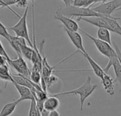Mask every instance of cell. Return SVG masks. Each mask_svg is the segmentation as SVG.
Returning <instances> with one entry per match:
<instances>
[{"label":"cell","instance_id":"cell-14","mask_svg":"<svg viewBox=\"0 0 121 116\" xmlns=\"http://www.w3.org/2000/svg\"><path fill=\"white\" fill-rule=\"evenodd\" d=\"M101 81L106 93L110 96H113L116 93L115 86H114L115 81L113 80L111 76H110L108 73H106L104 76V77L101 79Z\"/></svg>","mask_w":121,"mask_h":116},{"label":"cell","instance_id":"cell-3","mask_svg":"<svg viewBox=\"0 0 121 116\" xmlns=\"http://www.w3.org/2000/svg\"><path fill=\"white\" fill-rule=\"evenodd\" d=\"M28 9H29V6L25 9L23 14L21 16V18L19 19V21L14 26L7 28V29L13 31L16 34V36L21 37L24 39L26 41V42L28 44L29 46L33 48V43L31 42L30 39L28 26H27V16H28Z\"/></svg>","mask_w":121,"mask_h":116},{"label":"cell","instance_id":"cell-36","mask_svg":"<svg viewBox=\"0 0 121 116\" xmlns=\"http://www.w3.org/2000/svg\"><path fill=\"white\" fill-rule=\"evenodd\" d=\"M16 1H17V0H16Z\"/></svg>","mask_w":121,"mask_h":116},{"label":"cell","instance_id":"cell-24","mask_svg":"<svg viewBox=\"0 0 121 116\" xmlns=\"http://www.w3.org/2000/svg\"><path fill=\"white\" fill-rule=\"evenodd\" d=\"M28 0H17L16 6L18 8H26L28 6Z\"/></svg>","mask_w":121,"mask_h":116},{"label":"cell","instance_id":"cell-21","mask_svg":"<svg viewBox=\"0 0 121 116\" xmlns=\"http://www.w3.org/2000/svg\"><path fill=\"white\" fill-rule=\"evenodd\" d=\"M41 78H42L41 72L33 71V70L30 71V75L29 79L30 80L31 82H33V83L40 85V81H41Z\"/></svg>","mask_w":121,"mask_h":116},{"label":"cell","instance_id":"cell-35","mask_svg":"<svg viewBox=\"0 0 121 116\" xmlns=\"http://www.w3.org/2000/svg\"><path fill=\"white\" fill-rule=\"evenodd\" d=\"M1 92H2V91H1V89H0V93H1Z\"/></svg>","mask_w":121,"mask_h":116},{"label":"cell","instance_id":"cell-23","mask_svg":"<svg viewBox=\"0 0 121 116\" xmlns=\"http://www.w3.org/2000/svg\"><path fill=\"white\" fill-rule=\"evenodd\" d=\"M0 36H1L2 37L5 38L7 41L10 38V34L8 32V29L7 28H6L1 22H0Z\"/></svg>","mask_w":121,"mask_h":116},{"label":"cell","instance_id":"cell-27","mask_svg":"<svg viewBox=\"0 0 121 116\" xmlns=\"http://www.w3.org/2000/svg\"><path fill=\"white\" fill-rule=\"evenodd\" d=\"M6 64H8L7 59L4 56L0 55V66H4V65H6Z\"/></svg>","mask_w":121,"mask_h":116},{"label":"cell","instance_id":"cell-26","mask_svg":"<svg viewBox=\"0 0 121 116\" xmlns=\"http://www.w3.org/2000/svg\"><path fill=\"white\" fill-rule=\"evenodd\" d=\"M0 55L4 56V57L7 59V61H8L9 59H10V57H9V55L7 54L6 50L4 49V46H3V45H2L1 41H0Z\"/></svg>","mask_w":121,"mask_h":116},{"label":"cell","instance_id":"cell-4","mask_svg":"<svg viewBox=\"0 0 121 116\" xmlns=\"http://www.w3.org/2000/svg\"><path fill=\"white\" fill-rule=\"evenodd\" d=\"M81 32H82L86 37H88L89 39H91L94 45L96 46L97 50L104 56L107 57L108 59L113 58V57H115L116 56V51L115 49L113 48V47H112V45L101 40V39H96L94 38V36H92L91 35L89 34L87 32H86L85 31L79 28V29Z\"/></svg>","mask_w":121,"mask_h":116},{"label":"cell","instance_id":"cell-10","mask_svg":"<svg viewBox=\"0 0 121 116\" xmlns=\"http://www.w3.org/2000/svg\"><path fill=\"white\" fill-rule=\"evenodd\" d=\"M84 21L87 23H89L94 26H96L99 28H105L111 31L110 26H108L107 21H106L104 16H91V17H80L77 19V21Z\"/></svg>","mask_w":121,"mask_h":116},{"label":"cell","instance_id":"cell-5","mask_svg":"<svg viewBox=\"0 0 121 116\" xmlns=\"http://www.w3.org/2000/svg\"><path fill=\"white\" fill-rule=\"evenodd\" d=\"M120 7H121V0H111L101 4L100 5L92 8V9L106 17L115 18L114 16H112L111 14Z\"/></svg>","mask_w":121,"mask_h":116},{"label":"cell","instance_id":"cell-6","mask_svg":"<svg viewBox=\"0 0 121 116\" xmlns=\"http://www.w3.org/2000/svg\"><path fill=\"white\" fill-rule=\"evenodd\" d=\"M7 63L9 66H11L17 72L18 74H20L28 78H30V71L21 55H18V57L16 58L9 59Z\"/></svg>","mask_w":121,"mask_h":116},{"label":"cell","instance_id":"cell-19","mask_svg":"<svg viewBox=\"0 0 121 116\" xmlns=\"http://www.w3.org/2000/svg\"><path fill=\"white\" fill-rule=\"evenodd\" d=\"M8 41L10 44V45L12 47V48L16 51V53L18 55H21V48H20V40H19V37L10 36V38L8 40Z\"/></svg>","mask_w":121,"mask_h":116},{"label":"cell","instance_id":"cell-25","mask_svg":"<svg viewBox=\"0 0 121 116\" xmlns=\"http://www.w3.org/2000/svg\"><path fill=\"white\" fill-rule=\"evenodd\" d=\"M113 48H114V49H115V51H116V55H117V58H118V61H119V63H120V64H121V49H120L119 46H118V44H117L115 41H113Z\"/></svg>","mask_w":121,"mask_h":116},{"label":"cell","instance_id":"cell-13","mask_svg":"<svg viewBox=\"0 0 121 116\" xmlns=\"http://www.w3.org/2000/svg\"><path fill=\"white\" fill-rule=\"evenodd\" d=\"M83 56L85 57V58L87 60V61L89 62V65L91 66V70L94 71V74L98 77V78H99L100 79H101L103 77H104V76L106 74V73H106L105 71H104V70L89 56V54L86 52V53H84V54H83Z\"/></svg>","mask_w":121,"mask_h":116},{"label":"cell","instance_id":"cell-8","mask_svg":"<svg viewBox=\"0 0 121 116\" xmlns=\"http://www.w3.org/2000/svg\"><path fill=\"white\" fill-rule=\"evenodd\" d=\"M64 30L67 33V36H69V38L70 41H72V43L73 44V45L77 48V51L81 52L82 55L86 53V51L84 47L83 40H82V37L81 34H79L78 31H72L67 30L65 28H64Z\"/></svg>","mask_w":121,"mask_h":116},{"label":"cell","instance_id":"cell-2","mask_svg":"<svg viewBox=\"0 0 121 116\" xmlns=\"http://www.w3.org/2000/svg\"><path fill=\"white\" fill-rule=\"evenodd\" d=\"M57 11L66 16L67 17L77 16L80 17H91V16H104L101 14H99L94 11L91 7H78L73 5L67 6H61L59 8Z\"/></svg>","mask_w":121,"mask_h":116},{"label":"cell","instance_id":"cell-20","mask_svg":"<svg viewBox=\"0 0 121 116\" xmlns=\"http://www.w3.org/2000/svg\"><path fill=\"white\" fill-rule=\"evenodd\" d=\"M28 116H42L40 111H39L36 105L35 100H33L30 101V106Z\"/></svg>","mask_w":121,"mask_h":116},{"label":"cell","instance_id":"cell-32","mask_svg":"<svg viewBox=\"0 0 121 116\" xmlns=\"http://www.w3.org/2000/svg\"><path fill=\"white\" fill-rule=\"evenodd\" d=\"M28 1H30L31 4H34V1H35V0H28Z\"/></svg>","mask_w":121,"mask_h":116},{"label":"cell","instance_id":"cell-22","mask_svg":"<svg viewBox=\"0 0 121 116\" xmlns=\"http://www.w3.org/2000/svg\"><path fill=\"white\" fill-rule=\"evenodd\" d=\"M59 78H57V76H55V75H51L46 81H45V83H46V86H47V89H48L50 86H52L53 84L56 83L58 81Z\"/></svg>","mask_w":121,"mask_h":116},{"label":"cell","instance_id":"cell-1","mask_svg":"<svg viewBox=\"0 0 121 116\" xmlns=\"http://www.w3.org/2000/svg\"><path fill=\"white\" fill-rule=\"evenodd\" d=\"M98 88L97 84H92L91 83V78L88 76L85 82L79 88L56 94H52V96L58 97L62 96H67V95H73V96H79V101H80V111H82L84 109V104L86 98L91 96V94L95 91V90Z\"/></svg>","mask_w":121,"mask_h":116},{"label":"cell","instance_id":"cell-18","mask_svg":"<svg viewBox=\"0 0 121 116\" xmlns=\"http://www.w3.org/2000/svg\"><path fill=\"white\" fill-rule=\"evenodd\" d=\"M18 103L15 100L13 102L6 103L4 106L1 111H0V116H9L14 112Z\"/></svg>","mask_w":121,"mask_h":116},{"label":"cell","instance_id":"cell-12","mask_svg":"<svg viewBox=\"0 0 121 116\" xmlns=\"http://www.w3.org/2000/svg\"><path fill=\"white\" fill-rule=\"evenodd\" d=\"M60 106V102L57 98V97L50 95L48 96V97L45 101L43 108L45 111L49 113L50 111L57 110Z\"/></svg>","mask_w":121,"mask_h":116},{"label":"cell","instance_id":"cell-33","mask_svg":"<svg viewBox=\"0 0 121 116\" xmlns=\"http://www.w3.org/2000/svg\"><path fill=\"white\" fill-rule=\"evenodd\" d=\"M91 2H92V4H94V1H95V0H91Z\"/></svg>","mask_w":121,"mask_h":116},{"label":"cell","instance_id":"cell-16","mask_svg":"<svg viewBox=\"0 0 121 116\" xmlns=\"http://www.w3.org/2000/svg\"><path fill=\"white\" fill-rule=\"evenodd\" d=\"M0 79L6 82H11L14 83V81L10 73L9 64H6L0 66Z\"/></svg>","mask_w":121,"mask_h":116},{"label":"cell","instance_id":"cell-9","mask_svg":"<svg viewBox=\"0 0 121 116\" xmlns=\"http://www.w3.org/2000/svg\"><path fill=\"white\" fill-rule=\"evenodd\" d=\"M111 67H113L115 75H116V79L114 81H118L121 86V66L118 61L117 56L108 59V64L104 69V71L106 73H108Z\"/></svg>","mask_w":121,"mask_h":116},{"label":"cell","instance_id":"cell-11","mask_svg":"<svg viewBox=\"0 0 121 116\" xmlns=\"http://www.w3.org/2000/svg\"><path fill=\"white\" fill-rule=\"evenodd\" d=\"M15 88H16V90L18 91L19 95H20V98L18 100H16L17 101L18 103H19L20 102L23 101H33L35 100L34 98V95L33 93V92L27 87L23 86H20L18 85L16 83H13Z\"/></svg>","mask_w":121,"mask_h":116},{"label":"cell","instance_id":"cell-34","mask_svg":"<svg viewBox=\"0 0 121 116\" xmlns=\"http://www.w3.org/2000/svg\"><path fill=\"white\" fill-rule=\"evenodd\" d=\"M119 10H121V7H120V8H119V9H118L117 11H119Z\"/></svg>","mask_w":121,"mask_h":116},{"label":"cell","instance_id":"cell-15","mask_svg":"<svg viewBox=\"0 0 121 116\" xmlns=\"http://www.w3.org/2000/svg\"><path fill=\"white\" fill-rule=\"evenodd\" d=\"M106 21H107L108 26H110L111 29V32H114L116 34H118L121 36V26L119 23L117 21V20L121 19L119 17H115V18H108L104 16Z\"/></svg>","mask_w":121,"mask_h":116},{"label":"cell","instance_id":"cell-7","mask_svg":"<svg viewBox=\"0 0 121 116\" xmlns=\"http://www.w3.org/2000/svg\"><path fill=\"white\" fill-rule=\"evenodd\" d=\"M54 18L58 21H60L64 26V28L72 31H78L79 29V24H77V21L73 20L72 18L67 17L66 16H64L63 14L59 13L58 11H56Z\"/></svg>","mask_w":121,"mask_h":116},{"label":"cell","instance_id":"cell-29","mask_svg":"<svg viewBox=\"0 0 121 116\" xmlns=\"http://www.w3.org/2000/svg\"><path fill=\"white\" fill-rule=\"evenodd\" d=\"M62 1L64 2L65 6L72 5V4H73V0H62Z\"/></svg>","mask_w":121,"mask_h":116},{"label":"cell","instance_id":"cell-17","mask_svg":"<svg viewBox=\"0 0 121 116\" xmlns=\"http://www.w3.org/2000/svg\"><path fill=\"white\" fill-rule=\"evenodd\" d=\"M111 31L105 29V28H99L97 31V37L99 39H101L111 45H112L111 42Z\"/></svg>","mask_w":121,"mask_h":116},{"label":"cell","instance_id":"cell-31","mask_svg":"<svg viewBox=\"0 0 121 116\" xmlns=\"http://www.w3.org/2000/svg\"><path fill=\"white\" fill-rule=\"evenodd\" d=\"M3 7H6V5L4 4L3 0H0V8H3Z\"/></svg>","mask_w":121,"mask_h":116},{"label":"cell","instance_id":"cell-28","mask_svg":"<svg viewBox=\"0 0 121 116\" xmlns=\"http://www.w3.org/2000/svg\"><path fill=\"white\" fill-rule=\"evenodd\" d=\"M48 116H60V114L56 110V111H50L48 113Z\"/></svg>","mask_w":121,"mask_h":116},{"label":"cell","instance_id":"cell-30","mask_svg":"<svg viewBox=\"0 0 121 116\" xmlns=\"http://www.w3.org/2000/svg\"><path fill=\"white\" fill-rule=\"evenodd\" d=\"M107 1H108V0H95L94 1V4H96L97 2H101V4H103V3H105V2H107Z\"/></svg>","mask_w":121,"mask_h":116}]
</instances>
